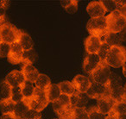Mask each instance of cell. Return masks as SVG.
Here are the masks:
<instances>
[{"label": "cell", "instance_id": "obj_1", "mask_svg": "<svg viewBox=\"0 0 126 119\" xmlns=\"http://www.w3.org/2000/svg\"><path fill=\"white\" fill-rule=\"evenodd\" d=\"M105 62L114 68L123 67L126 62V47L122 45L110 47Z\"/></svg>", "mask_w": 126, "mask_h": 119}, {"label": "cell", "instance_id": "obj_2", "mask_svg": "<svg viewBox=\"0 0 126 119\" xmlns=\"http://www.w3.org/2000/svg\"><path fill=\"white\" fill-rule=\"evenodd\" d=\"M86 30L89 32L90 35L99 37L102 39L107 33V24L105 16L98 18H90L86 24Z\"/></svg>", "mask_w": 126, "mask_h": 119}, {"label": "cell", "instance_id": "obj_3", "mask_svg": "<svg viewBox=\"0 0 126 119\" xmlns=\"http://www.w3.org/2000/svg\"><path fill=\"white\" fill-rule=\"evenodd\" d=\"M24 100L27 102L30 110H35L38 112H41L42 110H44L49 103L47 96H46V91L38 89L36 87H35L34 96L29 99L24 98Z\"/></svg>", "mask_w": 126, "mask_h": 119}, {"label": "cell", "instance_id": "obj_4", "mask_svg": "<svg viewBox=\"0 0 126 119\" xmlns=\"http://www.w3.org/2000/svg\"><path fill=\"white\" fill-rule=\"evenodd\" d=\"M21 32L22 30H18L13 24L6 22L0 27L1 41L3 42H6L8 44H12L14 42H17L18 40H19Z\"/></svg>", "mask_w": 126, "mask_h": 119}, {"label": "cell", "instance_id": "obj_5", "mask_svg": "<svg viewBox=\"0 0 126 119\" xmlns=\"http://www.w3.org/2000/svg\"><path fill=\"white\" fill-rule=\"evenodd\" d=\"M107 30L110 33H119L126 24V19L122 16L119 11L111 12L105 16Z\"/></svg>", "mask_w": 126, "mask_h": 119}, {"label": "cell", "instance_id": "obj_6", "mask_svg": "<svg viewBox=\"0 0 126 119\" xmlns=\"http://www.w3.org/2000/svg\"><path fill=\"white\" fill-rule=\"evenodd\" d=\"M110 73L111 72L110 70V67L105 61H101V63L98 66V67L92 73L91 79L93 82L105 85L108 86Z\"/></svg>", "mask_w": 126, "mask_h": 119}, {"label": "cell", "instance_id": "obj_7", "mask_svg": "<svg viewBox=\"0 0 126 119\" xmlns=\"http://www.w3.org/2000/svg\"><path fill=\"white\" fill-rule=\"evenodd\" d=\"M109 91V87L105 85L98 84V83L91 82V86L89 90L87 91L86 94L89 97V98H93V99H98L102 97L107 96Z\"/></svg>", "mask_w": 126, "mask_h": 119}, {"label": "cell", "instance_id": "obj_8", "mask_svg": "<svg viewBox=\"0 0 126 119\" xmlns=\"http://www.w3.org/2000/svg\"><path fill=\"white\" fill-rule=\"evenodd\" d=\"M23 53H24V51L18 42H14V43L11 44V51H10V54L7 57L9 62L11 64H14V65L22 63Z\"/></svg>", "mask_w": 126, "mask_h": 119}, {"label": "cell", "instance_id": "obj_9", "mask_svg": "<svg viewBox=\"0 0 126 119\" xmlns=\"http://www.w3.org/2000/svg\"><path fill=\"white\" fill-rule=\"evenodd\" d=\"M101 60L98 54H87L83 63V69L86 74L91 75L92 73L101 63Z\"/></svg>", "mask_w": 126, "mask_h": 119}, {"label": "cell", "instance_id": "obj_10", "mask_svg": "<svg viewBox=\"0 0 126 119\" xmlns=\"http://www.w3.org/2000/svg\"><path fill=\"white\" fill-rule=\"evenodd\" d=\"M72 84L78 92L86 93L91 86V80L89 78L79 74L74 78Z\"/></svg>", "mask_w": 126, "mask_h": 119}, {"label": "cell", "instance_id": "obj_11", "mask_svg": "<svg viewBox=\"0 0 126 119\" xmlns=\"http://www.w3.org/2000/svg\"><path fill=\"white\" fill-rule=\"evenodd\" d=\"M107 96L110 97L116 104L126 103V91L122 86L109 87Z\"/></svg>", "mask_w": 126, "mask_h": 119}, {"label": "cell", "instance_id": "obj_12", "mask_svg": "<svg viewBox=\"0 0 126 119\" xmlns=\"http://www.w3.org/2000/svg\"><path fill=\"white\" fill-rule=\"evenodd\" d=\"M4 80L12 88L21 86L26 81L22 71H18V70H14L10 73V74H8V75L6 76Z\"/></svg>", "mask_w": 126, "mask_h": 119}, {"label": "cell", "instance_id": "obj_13", "mask_svg": "<svg viewBox=\"0 0 126 119\" xmlns=\"http://www.w3.org/2000/svg\"><path fill=\"white\" fill-rule=\"evenodd\" d=\"M86 11L91 16V18L105 16V12H106L100 1H93V2L89 3L86 7Z\"/></svg>", "mask_w": 126, "mask_h": 119}, {"label": "cell", "instance_id": "obj_14", "mask_svg": "<svg viewBox=\"0 0 126 119\" xmlns=\"http://www.w3.org/2000/svg\"><path fill=\"white\" fill-rule=\"evenodd\" d=\"M102 41L99 37L89 35L85 41V48L87 54H98L102 45Z\"/></svg>", "mask_w": 126, "mask_h": 119}, {"label": "cell", "instance_id": "obj_15", "mask_svg": "<svg viewBox=\"0 0 126 119\" xmlns=\"http://www.w3.org/2000/svg\"><path fill=\"white\" fill-rule=\"evenodd\" d=\"M97 102V108L104 115H108L113 109L115 102L111 99L109 96H105L98 98Z\"/></svg>", "mask_w": 126, "mask_h": 119}, {"label": "cell", "instance_id": "obj_16", "mask_svg": "<svg viewBox=\"0 0 126 119\" xmlns=\"http://www.w3.org/2000/svg\"><path fill=\"white\" fill-rule=\"evenodd\" d=\"M22 73L25 78V80L30 83H35L39 76V72L31 64H25L22 67Z\"/></svg>", "mask_w": 126, "mask_h": 119}, {"label": "cell", "instance_id": "obj_17", "mask_svg": "<svg viewBox=\"0 0 126 119\" xmlns=\"http://www.w3.org/2000/svg\"><path fill=\"white\" fill-rule=\"evenodd\" d=\"M70 97L65 94H61L60 96V98H58L56 101H54L53 103V109L55 111V113H59L60 111H61L64 109L70 107Z\"/></svg>", "mask_w": 126, "mask_h": 119}, {"label": "cell", "instance_id": "obj_18", "mask_svg": "<svg viewBox=\"0 0 126 119\" xmlns=\"http://www.w3.org/2000/svg\"><path fill=\"white\" fill-rule=\"evenodd\" d=\"M101 41L102 42H105V43H107L110 47H113V46H121V43L123 42L119 33H110V32H108L101 39Z\"/></svg>", "mask_w": 126, "mask_h": 119}, {"label": "cell", "instance_id": "obj_19", "mask_svg": "<svg viewBox=\"0 0 126 119\" xmlns=\"http://www.w3.org/2000/svg\"><path fill=\"white\" fill-rule=\"evenodd\" d=\"M18 43L23 49V51H29L33 49L34 47V42L32 38L29 34L25 33V32L22 31L21 35L19 36V40H18Z\"/></svg>", "mask_w": 126, "mask_h": 119}, {"label": "cell", "instance_id": "obj_20", "mask_svg": "<svg viewBox=\"0 0 126 119\" xmlns=\"http://www.w3.org/2000/svg\"><path fill=\"white\" fill-rule=\"evenodd\" d=\"M45 91L47 100H48V102H51V103H54V101H56L61 95L59 86L56 84H51Z\"/></svg>", "mask_w": 126, "mask_h": 119}, {"label": "cell", "instance_id": "obj_21", "mask_svg": "<svg viewBox=\"0 0 126 119\" xmlns=\"http://www.w3.org/2000/svg\"><path fill=\"white\" fill-rule=\"evenodd\" d=\"M35 84L36 88L42 90V91H46L51 85V80L47 75L43 74H40L37 79L35 80Z\"/></svg>", "mask_w": 126, "mask_h": 119}, {"label": "cell", "instance_id": "obj_22", "mask_svg": "<svg viewBox=\"0 0 126 119\" xmlns=\"http://www.w3.org/2000/svg\"><path fill=\"white\" fill-rule=\"evenodd\" d=\"M30 110V107H29L27 102L24 99L23 101L19 102V103L16 104V106H15V110H14V114L17 119L20 118H23L24 115L26 114V112Z\"/></svg>", "mask_w": 126, "mask_h": 119}, {"label": "cell", "instance_id": "obj_23", "mask_svg": "<svg viewBox=\"0 0 126 119\" xmlns=\"http://www.w3.org/2000/svg\"><path fill=\"white\" fill-rule=\"evenodd\" d=\"M16 104L11 99L0 100V110L2 114H11L14 113Z\"/></svg>", "mask_w": 126, "mask_h": 119}, {"label": "cell", "instance_id": "obj_24", "mask_svg": "<svg viewBox=\"0 0 126 119\" xmlns=\"http://www.w3.org/2000/svg\"><path fill=\"white\" fill-rule=\"evenodd\" d=\"M11 90L12 87L5 80H3L0 83V100L11 99Z\"/></svg>", "mask_w": 126, "mask_h": 119}, {"label": "cell", "instance_id": "obj_25", "mask_svg": "<svg viewBox=\"0 0 126 119\" xmlns=\"http://www.w3.org/2000/svg\"><path fill=\"white\" fill-rule=\"evenodd\" d=\"M61 90V94H65L67 96H72L74 92H76V90L74 88V86H73L72 82L70 81H62V82L58 84Z\"/></svg>", "mask_w": 126, "mask_h": 119}, {"label": "cell", "instance_id": "obj_26", "mask_svg": "<svg viewBox=\"0 0 126 119\" xmlns=\"http://www.w3.org/2000/svg\"><path fill=\"white\" fill-rule=\"evenodd\" d=\"M110 112L117 116L118 119H126V103L115 104Z\"/></svg>", "mask_w": 126, "mask_h": 119}, {"label": "cell", "instance_id": "obj_27", "mask_svg": "<svg viewBox=\"0 0 126 119\" xmlns=\"http://www.w3.org/2000/svg\"><path fill=\"white\" fill-rule=\"evenodd\" d=\"M35 87L33 86V83H30L29 81H25L24 84L21 86L22 94L23 96V98H32L34 96V91H35Z\"/></svg>", "mask_w": 126, "mask_h": 119}, {"label": "cell", "instance_id": "obj_28", "mask_svg": "<svg viewBox=\"0 0 126 119\" xmlns=\"http://www.w3.org/2000/svg\"><path fill=\"white\" fill-rule=\"evenodd\" d=\"M37 58V54L33 49L29 51H24L23 53V65L25 64H33L35 61V60Z\"/></svg>", "mask_w": 126, "mask_h": 119}, {"label": "cell", "instance_id": "obj_29", "mask_svg": "<svg viewBox=\"0 0 126 119\" xmlns=\"http://www.w3.org/2000/svg\"><path fill=\"white\" fill-rule=\"evenodd\" d=\"M100 2H101L103 7L105 8V11L111 13L117 11V3H116V0H101Z\"/></svg>", "mask_w": 126, "mask_h": 119}, {"label": "cell", "instance_id": "obj_30", "mask_svg": "<svg viewBox=\"0 0 126 119\" xmlns=\"http://www.w3.org/2000/svg\"><path fill=\"white\" fill-rule=\"evenodd\" d=\"M72 119H89L87 110L86 108H74Z\"/></svg>", "mask_w": 126, "mask_h": 119}, {"label": "cell", "instance_id": "obj_31", "mask_svg": "<svg viewBox=\"0 0 126 119\" xmlns=\"http://www.w3.org/2000/svg\"><path fill=\"white\" fill-rule=\"evenodd\" d=\"M11 99L14 102L15 104L19 103V102L23 101L24 98L22 94V90L21 86H18V87H14L11 90Z\"/></svg>", "mask_w": 126, "mask_h": 119}, {"label": "cell", "instance_id": "obj_32", "mask_svg": "<svg viewBox=\"0 0 126 119\" xmlns=\"http://www.w3.org/2000/svg\"><path fill=\"white\" fill-rule=\"evenodd\" d=\"M88 116H89V119H105L106 117L105 115L102 114L101 112H99V110H98L97 106H93L90 109L87 110Z\"/></svg>", "mask_w": 126, "mask_h": 119}, {"label": "cell", "instance_id": "obj_33", "mask_svg": "<svg viewBox=\"0 0 126 119\" xmlns=\"http://www.w3.org/2000/svg\"><path fill=\"white\" fill-rule=\"evenodd\" d=\"M89 97L86 93H80L79 92V97H78V102L76 104L75 108H85L87 104Z\"/></svg>", "mask_w": 126, "mask_h": 119}, {"label": "cell", "instance_id": "obj_34", "mask_svg": "<svg viewBox=\"0 0 126 119\" xmlns=\"http://www.w3.org/2000/svg\"><path fill=\"white\" fill-rule=\"evenodd\" d=\"M110 48V46H109L107 43H105V42L102 43L101 47H100L99 50L98 52V55L99 56L100 60H101L102 61H105V60L106 59V56L108 54Z\"/></svg>", "mask_w": 126, "mask_h": 119}, {"label": "cell", "instance_id": "obj_35", "mask_svg": "<svg viewBox=\"0 0 126 119\" xmlns=\"http://www.w3.org/2000/svg\"><path fill=\"white\" fill-rule=\"evenodd\" d=\"M10 51H11V44L3 42L0 43V58L8 57Z\"/></svg>", "mask_w": 126, "mask_h": 119}, {"label": "cell", "instance_id": "obj_36", "mask_svg": "<svg viewBox=\"0 0 126 119\" xmlns=\"http://www.w3.org/2000/svg\"><path fill=\"white\" fill-rule=\"evenodd\" d=\"M24 119H42V114L41 112L35 111L33 110H29L23 117Z\"/></svg>", "mask_w": 126, "mask_h": 119}, {"label": "cell", "instance_id": "obj_37", "mask_svg": "<svg viewBox=\"0 0 126 119\" xmlns=\"http://www.w3.org/2000/svg\"><path fill=\"white\" fill-rule=\"evenodd\" d=\"M66 11L69 14H74L78 10V1L76 0H72V4L66 8Z\"/></svg>", "mask_w": 126, "mask_h": 119}, {"label": "cell", "instance_id": "obj_38", "mask_svg": "<svg viewBox=\"0 0 126 119\" xmlns=\"http://www.w3.org/2000/svg\"><path fill=\"white\" fill-rule=\"evenodd\" d=\"M0 119H17V117L15 116L14 113L11 114H2Z\"/></svg>", "mask_w": 126, "mask_h": 119}, {"label": "cell", "instance_id": "obj_39", "mask_svg": "<svg viewBox=\"0 0 126 119\" xmlns=\"http://www.w3.org/2000/svg\"><path fill=\"white\" fill-rule=\"evenodd\" d=\"M5 7H0V20L1 21H5V14H6Z\"/></svg>", "mask_w": 126, "mask_h": 119}, {"label": "cell", "instance_id": "obj_40", "mask_svg": "<svg viewBox=\"0 0 126 119\" xmlns=\"http://www.w3.org/2000/svg\"><path fill=\"white\" fill-rule=\"evenodd\" d=\"M116 3L117 5V11L126 5V0H116Z\"/></svg>", "mask_w": 126, "mask_h": 119}, {"label": "cell", "instance_id": "obj_41", "mask_svg": "<svg viewBox=\"0 0 126 119\" xmlns=\"http://www.w3.org/2000/svg\"><path fill=\"white\" fill-rule=\"evenodd\" d=\"M119 35H120V37H121V39H122V42H125L126 41V24H125V26L124 27V29L119 32Z\"/></svg>", "mask_w": 126, "mask_h": 119}, {"label": "cell", "instance_id": "obj_42", "mask_svg": "<svg viewBox=\"0 0 126 119\" xmlns=\"http://www.w3.org/2000/svg\"><path fill=\"white\" fill-rule=\"evenodd\" d=\"M71 4H72V0H62V1H61V6L63 8H65V9L67 7H68Z\"/></svg>", "mask_w": 126, "mask_h": 119}, {"label": "cell", "instance_id": "obj_43", "mask_svg": "<svg viewBox=\"0 0 126 119\" xmlns=\"http://www.w3.org/2000/svg\"><path fill=\"white\" fill-rule=\"evenodd\" d=\"M9 4H10V2L7 1V0H0V7L8 8L9 7Z\"/></svg>", "mask_w": 126, "mask_h": 119}, {"label": "cell", "instance_id": "obj_44", "mask_svg": "<svg viewBox=\"0 0 126 119\" xmlns=\"http://www.w3.org/2000/svg\"><path fill=\"white\" fill-rule=\"evenodd\" d=\"M119 11H120V13L122 14V16L126 19V5L124 6L123 8H121V9L119 10Z\"/></svg>", "mask_w": 126, "mask_h": 119}, {"label": "cell", "instance_id": "obj_45", "mask_svg": "<svg viewBox=\"0 0 126 119\" xmlns=\"http://www.w3.org/2000/svg\"><path fill=\"white\" fill-rule=\"evenodd\" d=\"M105 119H118V118H117V116L114 115V114L112 113V112H110V113L108 114V116H107L106 118H105Z\"/></svg>", "mask_w": 126, "mask_h": 119}, {"label": "cell", "instance_id": "obj_46", "mask_svg": "<svg viewBox=\"0 0 126 119\" xmlns=\"http://www.w3.org/2000/svg\"><path fill=\"white\" fill-rule=\"evenodd\" d=\"M123 74L124 75V77L126 78V64H124L123 66Z\"/></svg>", "mask_w": 126, "mask_h": 119}, {"label": "cell", "instance_id": "obj_47", "mask_svg": "<svg viewBox=\"0 0 126 119\" xmlns=\"http://www.w3.org/2000/svg\"><path fill=\"white\" fill-rule=\"evenodd\" d=\"M4 23H6V21H1V20H0V27L2 26V25L4 24Z\"/></svg>", "mask_w": 126, "mask_h": 119}, {"label": "cell", "instance_id": "obj_48", "mask_svg": "<svg viewBox=\"0 0 126 119\" xmlns=\"http://www.w3.org/2000/svg\"><path fill=\"white\" fill-rule=\"evenodd\" d=\"M124 89H125V91H126V83H125V86H124Z\"/></svg>", "mask_w": 126, "mask_h": 119}, {"label": "cell", "instance_id": "obj_49", "mask_svg": "<svg viewBox=\"0 0 126 119\" xmlns=\"http://www.w3.org/2000/svg\"><path fill=\"white\" fill-rule=\"evenodd\" d=\"M1 42H2V41H1V37H0V43H1Z\"/></svg>", "mask_w": 126, "mask_h": 119}, {"label": "cell", "instance_id": "obj_50", "mask_svg": "<svg viewBox=\"0 0 126 119\" xmlns=\"http://www.w3.org/2000/svg\"><path fill=\"white\" fill-rule=\"evenodd\" d=\"M20 119H24V118H20Z\"/></svg>", "mask_w": 126, "mask_h": 119}]
</instances>
